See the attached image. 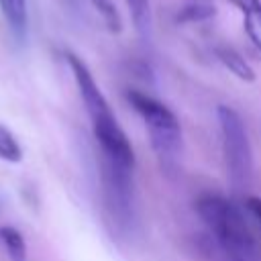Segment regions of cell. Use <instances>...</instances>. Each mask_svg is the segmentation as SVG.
Returning a JSON list of instances; mask_svg holds the SVG:
<instances>
[{
  "label": "cell",
  "instance_id": "obj_1",
  "mask_svg": "<svg viewBox=\"0 0 261 261\" xmlns=\"http://www.w3.org/2000/svg\"><path fill=\"white\" fill-rule=\"evenodd\" d=\"M67 63L73 71L75 84L80 88L82 100L86 104L88 116L92 120V128H94V137L100 145L102 157L118 163L126 169L135 167V151L130 141L126 139L124 130L120 128L116 116L110 110L108 100L104 98V94L100 92L98 84L94 82V75L90 73L88 65L73 53H67Z\"/></svg>",
  "mask_w": 261,
  "mask_h": 261
},
{
  "label": "cell",
  "instance_id": "obj_2",
  "mask_svg": "<svg viewBox=\"0 0 261 261\" xmlns=\"http://www.w3.org/2000/svg\"><path fill=\"white\" fill-rule=\"evenodd\" d=\"M198 214L214 234V239L220 243L228 259H243L253 261L255 259V241L241 216V212L222 196L206 194L196 204Z\"/></svg>",
  "mask_w": 261,
  "mask_h": 261
},
{
  "label": "cell",
  "instance_id": "obj_3",
  "mask_svg": "<svg viewBox=\"0 0 261 261\" xmlns=\"http://www.w3.org/2000/svg\"><path fill=\"white\" fill-rule=\"evenodd\" d=\"M126 100L143 118L153 151L157 153L161 165L167 169L173 167L181 153V128L175 114L163 102L137 90L126 92Z\"/></svg>",
  "mask_w": 261,
  "mask_h": 261
},
{
  "label": "cell",
  "instance_id": "obj_4",
  "mask_svg": "<svg viewBox=\"0 0 261 261\" xmlns=\"http://www.w3.org/2000/svg\"><path fill=\"white\" fill-rule=\"evenodd\" d=\"M218 122H220V135H222V151L226 159L228 177L234 190H247L251 181L253 171V153L251 143L247 137V128L243 118L237 110L230 106H218L216 108Z\"/></svg>",
  "mask_w": 261,
  "mask_h": 261
},
{
  "label": "cell",
  "instance_id": "obj_5",
  "mask_svg": "<svg viewBox=\"0 0 261 261\" xmlns=\"http://www.w3.org/2000/svg\"><path fill=\"white\" fill-rule=\"evenodd\" d=\"M102 181H104L106 206L110 208L116 222L126 224L130 218L133 169H126V167L102 157Z\"/></svg>",
  "mask_w": 261,
  "mask_h": 261
},
{
  "label": "cell",
  "instance_id": "obj_6",
  "mask_svg": "<svg viewBox=\"0 0 261 261\" xmlns=\"http://www.w3.org/2000/svg\"><path fill=\"white\" fill-rule=\"evenodd\" d=\"M243 14V24L253 41V45L261 51V0H228Z\"/></svg>",
  "mask_w": 261,
  "mask_h": 261
},
{
  "label": "cell",
  "instance_id": "obj_7",
  "mask_svg": "<svg viewBox=\"0 0 261 261\" xmlns=\"http://www.w3.org/2000/svg\"><path fill=\"white\" fill-rule=\"evenodd\" d=\"M2 14L12 31V35L22 41L27 37V0H0Z\"/></svg>",
  "mask_w": 261,
  "mask_h": 261
},
{
  "label": "cell",
  "instance_id": "obj_8",
  "mask_svg": "<svg viewBox=\"0 0 261 261\" xmlns=\"http://www.w3.org/2000/svg\"><path fill=\"white\" fill-rule=\"evenodd\" d=\"M216 57H218V61H220L230 73H234L239 80H243V82H253V80H255V73H253L251 65H249V63L245 61V57L239 55L234 49H230V47H218V49H216Z\"/></svg>",
  "mask_w": 261,
  "mask_h": 261
},
{
  "label": "cell",
  "instance_id": "obj_9",
  "mask_svg": "<svg viewBox=\"0 0 261 261\" xmlns=\"http://www.w3.org/2000/svg\"><path fill=\"white\" fill-rule=\"evenodd\" d=\"M0 239L12 261H27V245L22 234L12 226H0Z\"/></svg>",
  "mask_w": 261,
  "mask_h": 261
},
{
  "label": "cell",
  "instance_id": "obj_10",
  "mask_svg": "<svg viewBox=\"0 0 261 261\" xmlns=\"http://www.w3.org/2000/svg\"><path fill=\"white\" fill-rule=\"evenodd\" d=\"M126 6L130 10L135 29L139 31L141 37H149L151 33V8H149V0H126Z\"/></svg>",
  "mask_w": 261,
  "mask_h": 261
},
{
  "label": "cell",
  "instance_id": "obj_11",
  "mask_svg": "<svg viewBox=\"0 0 261 261\" xmlns=\"http://www.w3.org/2000/svg\"><path fill=\"white\" fill-rule=\"evenodd\" d=\"M0 159L10 161V163H18L22 159V149L16 143V139L12 137V133L0 124Z\"/></svg>",
  "mask_w": 261,
  "mask_h": 261
},
{
  "label": "cell",
  "instance_id": "obj_12",
  "mask_svg": "<svg viewBox=\"0 0 261 261\" xmlns=\"http://www.w3.org/2000/svg\"><path fill=\"white\" fill-rule=\"evenodd\" d=\"M92 4L96 8V12L102 16V20L108 27V31L120 33L122 22H120V14H118V10L114 6V0H92Z\"/></svg>",
  "mask_w": 261,
  "mask_h": 261
},
{
  "label": "cell",
  "instance_id": "obj_13",
  "mask_svg": "<svg viewBox=\"0 0 261 261\" xmlns=\"http://www.w3.org/2000/svg\"><path fill=\"white\" fill-rule=\"evenodd\" d=\"M214 14L212 0H184V16L192 20H204Z\"/></svg>",
  "mask_w": 261,
  "mask_h": 261
},
{
  "label": "cell",
  "instance_id": "obj_14",
  "mask_svg": "<svg viewBox=\"0 0 261 261\" xmlns=\"http://www.w3.org/2000/svg\"><path fill=\"white\" fill-rule=\"evenodd\" d=\"M247 212L253 216V220H255V224L259 226V230H261V200L259 198H255V196H251V198H247Z\"/></svg>",
  "mask_w": 261,
  "mask_h": 261
},
{
  "label": "cell",
  "instance_id": "obj_15",
  "mask_svg": "<svg viewBox=\"0 0 261 261\" xmlns=\"http://www.w3.org/2000/svg\"><path fill=\"white\" fill-rule=\"evenodd\" d=\"M230 261H243V259H230Z\"/></svg>",
  "mask_w": 261,
  "mask_h": 261
}]
</instances>
